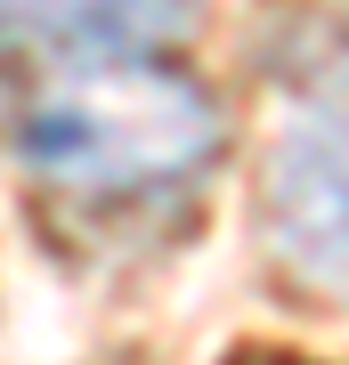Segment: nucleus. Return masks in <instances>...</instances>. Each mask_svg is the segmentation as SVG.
I'll return each mask as SVG.
<instances>
[{"label": "nucleus", "instance_id": "1", "mask_svg": "<svg viewBox=\"0 0 349 365\" xmlns=\"http://www.w3.org/2000/svg\"><path fill=\"white\" fill-rule=\"evenodd\" d=\"M228 122L195 73L171 57H98L65 66L25 114H16V155L41 187L74 203H138L203 179L220 155Z\"/></svg>", "mask_w": 349, "mask_h": 365}, {"label": "nucleus", "instance_id": "2", "mask_svg": "<svg viewBox=\"0 0 349 365\" xmlns=\"http://www.w3.org/2000/svg\"><path fill=\"white\" fill-rule=\"evenodd\" d=\"M260 220H268V252L300 284L349 292V106H317L276 138Z\"/></svg>", "mask_w": 349, "mask_h": 365}, {"label": "nucleus", "instance_id": "3", "mask_svg": "<svg viewBox=\"0 0 349 365\" xmlns=\"http://www.w3.org/2000/svg\"><path fill=\"white\" fill-rule=\"evenodd\" d=\"M203 0H0V66H98L171 57Z\"/></svg>", "mask_w": 349, "mask_h": 365}]
</instances>
